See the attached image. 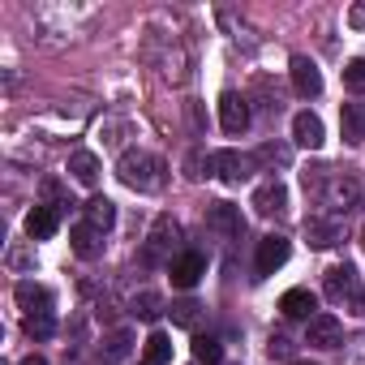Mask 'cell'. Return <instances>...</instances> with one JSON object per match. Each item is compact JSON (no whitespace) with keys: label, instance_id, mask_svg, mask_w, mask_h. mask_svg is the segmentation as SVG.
<instances>
[{"label":"cell","instance_id":"cell-8","mask_svg":"<svg viewBox=\"0 0 365 365\" xmlns=\"http://www.w3.org/2000/svg\"><path fill=\"white\" fill-rule=\"evenodd\" d=\"M305 344H309V348H339V344H344L339 318H335V314H314L309 327H305Z\"/></svg>","mask_w":365,"mask_h":365},{"label":"cell","instance_id":"cell-18","mask_svg":"<svg viewBox=\"0 0 365 365\" xmlns=\"http://www.w3.org/2000/svg\"><path fill=\"white\" fill-rule=\"evenodd\" d=\"M168 318H172V327H185V331H194V327L207 318V305H202V301H194V297H185V301H172V305H168Z\"/></svg>","mask_w":365,"mask_h":365},{"label":"cell","instance_id":"cell-4","mask_svg":"<svg viewBox=\"0 0 365 365\" xmlns=\"http://www.w3.org/2000/svg\"><path fill=\"white\" fill-rule=\"evenodd\" d=\"M168 275H172V288H194L202 275H207V258L198 254V250H185V254H176L172 262H168Z\"/></svg>","mask_w":365,"mask_h":365},{"label":"cell","instance_id":"cell-5","mask_svg":"<svg viewBox=\"0 0 365 365\" xmlns=\"http://www.w3.org/2000/svg\"><path fill=\"white\" fill-rule=\"evenodd\" d=\"M220 125H224V133H245L250 129V99L245 95H237V91H224L220 95Z\"/></svg>","mask_w":365,"mask_h":365},{"label":"cell","instance_id":"cell-21","mask_svg":"<svg viewBox=\"0 0 365 365\" xmlns=\"http://www.w3.org/2000/svg\"><path fill=\"white\" fill-rule=\"evenodd\" d=\"M86 224H91V228H99V232H108V228L116 224V202H112V198H103V194H95V198L86 202Z\"/></svg>","mask_w":365,"mask_h":365},{"label":"cell","instance_id":"cell-29","mask_svg":"<svg viewBox=\"0 0 365 365\" xmlns=\"http://www.w3.org/2000/svg\"><path fill=\"white\" fill-rule=\"evenodd\" d=\"M267 352H271V361H288V365H292V339H288V335H271Z\"/></svg>","mask_w":365,"mask_h":365},{"label":"cell","instance_id":"cell-28","mask_svg":"<svg viewBox=\"0 0 365 365\" xmlns=\"http://www.w3.org/2000/svg\"><path fill=\"white\" fill-rule=\"evenodd\" d=\"M344 86H348L352 95H365V56H356V61L344 65Z\"/></svg>","mask_w":365,"mask_h":365},{"label":"cell","instance_id":"cell-19","mask_svg":"<svg viewBox=\"0 0 365 365\" xmlns=\"http://www.w3.org/2000/svg\"><path fill=\"white\" fill-rule=\"evenodd\" d=\"M339 129H344V142L348 146H361L365 142V103H344Z\"/></svg>","mask_w":365,"mask_h":365},{"label":"cell","instance_id":"cell-27","mask_svg":"<svg viewBox=\"0 0 365 365\" xmlns=\"http://www.w3.org/2000/svg\"><path fill=\"white\" fill-rule=\"evenodd\" d=\"M22 327H26L31 339H52V335H56V318H52V314H35V318H26Z\"/></svg>","mask_w":365,"mask_h":365},{"label":"cell","instance_id":"cell-25","mask_svg":"<svg viewBox=\"0 0 365 365\" xmlns=\"http://www.w3.org/2000/svg\"><path fill=\"white\" fill-rule=\"evenodd\" d=\"M168 361H172V339L163 331H150V339H146V365H168Z\"/></svg>","mask_w":365,"mask_h":365},{"label":"cell","instance_id":"cell-15","mask_svg":"<svg viewBox=\"0 0 365 365\" xmlns=\"http://www.w3.org/2000/svg\"><path fill=\"white\" fill-rule=\"evenodd\" d=\"M69 245H73V254H78V258H99V254H103V232H99V228H91V224L82 220V224H73V228H69Z\"/></svg>","mask_w":365,"mask_h":365},{"label":"cell","instance_id":"cell-32","mask_svg":"<svg viewBox=\"0 0 365 365\" xmlns=\"http://www.w3.org/2000/svg\"><path fill=\"white\" fill-rule=\"evenodd\" d=\"M292 365H318V361H292Z\"/></svg>","mask_w":365,"mask_h":365},{"label":"cell","instance_id":"cell-3","mask_svg":"<svg viewBox=\"0 0 365 365\" xmlns=\"http://www.w3.org/2000/svg\"><path fill=\"white\" fill-rule=\"evenodd\" d=\"M288 254H292V241H288V237H279V232L262 237V241H258V254H254V271H258V279L275 275V271L288 262Z\"/></svg>","mask_w":365,"mask_h":365},{"label":"cell","instance_id":"cell-20","mask_svg":"<svg viewBox=\"0 0 365 365\" xmlns=\"http://www.w3.org/2000/svg\"><path fill=\"white\" fill-rule=\"evenodd\" d=\"M69 176L78 180V185H95V180H99V155L95 150H73L69 155Z\"/></svg>","mask_w":365,"mask_h":365},{"label":"cell","instance_id":"cell-30","mask_svg":"<svg viewBox=\"0 0 365 365\" xmlns=\"http://www.w3.org/2000/svg\"><path fill=\"white\" fill-rule=\"evenodd\" d=\"M339 348H344V365H365V335H356V339H348Z\"/></svg>","mask_w":365,"mask_h":365},{"label":"cell","instance_id":"cell-7","mask_svg":"<svg viewBox=\"0 0 365 365\" xmlns=\"http://www.w3.org/2000/svg\"><path fill=\"white\" fill-rule=\"evenodd\" d=\"M305 237H309L314 250H331V245H339V237H344V220H339V215H309V220H305Z\"/></svg>","mask_w":365,"mask_h":365},{"label":"cell","instance_id":"cell-1","mask_svg":"<svg viewBox=\"0 0 365 365\" xmlns=\"http://www.w3.org/2000/svg\"><path fill=\"white\" fill-rule=\"evenodd\" d=\"M116 176H120V185H129L138 194H159L168 185V163L138 146V150H125L116 159Z\"/></svg>","mask_w":365,"mask_h":365},{"label":"cell","instance_id":"cell-14","mask_svg":"<svg viewBox=\"0 0 365 365\" xmlns=\"http://www.w3.org/2000/svg\"><path fill=\"white\" fill-rule=\"evenodd\" d=\"M56 228H61V211L48 207V202H39V207L26 215V237H31V241H52Z\"/></svg>","mask_w":365,"mask_h":365},{"label":"cell","instance_id":"cell-31","mask_svg":"<svg viewBox=\"0 0 365 365\" xmlns=\"http://www.w3.org/2000/svg\"><path fill=\"white\" fill-rule=\"evenodd\" d=\"M22 365H48V361H43V356H26Z\"/></svg>","mask_w":365,"mask_h":365},{"label":"cell","instance_id":"cell-9","mask_svg":"<svg viewBox=\"0 0 365 365\" xmlns=\"http://www.w3.org/2000/svg\"><path fill=\"white\" fill-rule=\"evenodd\" d=\"M207 159H211V176L228 180V185H241V180L250 176V163H254V159H245V155H237V150H215V155H207Z\"/></svg>","mask_w":365,"mask_h":365},{"label":"cell","instance_id":"cell-23","mask_svg":"<svg viewBox=\"0 0 365 365\" xmlns=\"http://www.w3.org/2000/svg\"><path fill=\"white\" fill-rule=\"evenodd\" d=\"M194 361L220 365V361H224V344H220L215 335H194Z\"/></svg>","mask_w":365,"mask_h":365},{"label":"cell","instance_id":"cell-17","mask_svg":"<svg viewBox=\"0 0 365 365\" xmlns=\"http://www.w3.org/2000/svg\"><path fill=\"white\" fill-rule=\"evenodd\" d=\"M279 309L288 314V318H314V309H318V297L309 292V288H288L284 297H279Z\"/></svg>","mask_w":365,"mask_h":365},{"label":"cell","instance_id":"cell-10","mask_svg":"<svg viewBox=\"0 0 365 365\" xmlns=\"http://www.w3.org/2000/svg\"><path fill=\"white\" fill-rule=\"evenodd\" d=\"M288 73H292V86H297L301 99H318L322 95V73H318V65L309 56H292Z\"/></svg>","mask_w":365,"mask_h":365},{"label":"cell","instance_id":"cell-6","mask_svg":"<svg viewBox=\"0 0 365 365\" xmlns=\"http://www.w3.org/2000/svg\"><path fill=\"white\" fill-rule=\"evenodd\" d=\"M207 228L211 232H220V237H241L245 232V220H241V207H232V202H211L207 207Z\"/></svg>","mask_w":365,"mask_h":365},{"label":"cell","instance_id":"cell-22","mask_svg":"<svg viewBox=\"0 0 365 365\" xmlns=\"http://www.w3.org/2000/svg\"><path fill=\"white\" fill-rule=\"evenodd\" d=\"M129 314H133L138 322H155V318L163 314V297H159V292H138L133 305H129Z\"/></svg>","mask_w":365,"mask_h":365},{"label":"cell","instance_id":"cell-16","mask_svg":"<svg viewBox=\"0 0 365 365\" xmlns=\"http://www.w3.org/2000/svg\"><path fill=\"white\" fill-rule=\"evenodd\" d=\"M352 292H356V267L352 262H339V267H331L327 271V297L331 301H352Z\"/></svg>","mask_w":365,"mask_h":365},{"label":"cell","instance_id":"cell-11","mask_svg":"<svg viewBox=\"0 0 365 365\" xmlns=\"http://www.w3.org/2000/svg\"><path fill=\"white\" fill-rule=\"evenodd\" d=\"M250 207L258 215H284L288 211V190H284V180H262V185L254 190Z\"/></svg>","mask_w":365,"mask_h":365},{"label":"cell","instance_id":"cell-13","mask_svg":"<svg viewBox=\"0 0 365 365\" xmlns=\"http://www.w3.org/2000/svg\"><path fill=\"white\" fill-rule=\"evenodd\" d=\"M292 142H297V146H305V150H318V146L327 142L322 120H318L314 112H297V116H292Z\"/></svg>","mask_w":365,"mask_h":365},{"label":"cell","instance_id":"cell-12","mask_svg":"<svg viewBox=\"0 0 365 365\" xmlns=\"http://www.w3.org/2000/svg\"><path fill=\"white\" fill-rule=\"evenodd\" d=\"M14 297H18V305L26 309V318H35V314H52V305H56L52 288H43V284H31V279H22V284L14 288Z\"/></svg>","mask_w":365,"mask_h":365},{"label":"cell","instance_id":"cell-33","mask_svg":"<svg viewBox=\"0 0 365 365\" xmlns=\"http://www.w3.org/2000/svg\"><path fill=\"white\" fill-rule=\"evenodd\" d=\"M361 241H365V232H361Z\"/></svg>","mask_w":365,"mask_h":365},{"label":"cell","instance_id":"cell-2","mask_svg":"<svg viewBox=\"0 0 365 365\" xmlns=\"http://www.w3.org/2000/svg\"><path fill=\"white\" fill-rule=\"evenodd\" d=\"M176 241H180V224H176L172 215H159V220L150 224V237H146V254H142V262H146V267L172 262Z\"/></svg>","mask_w":365,"mask_h":365},{"label":"cell","instance_id":"cell-24","mask_svg":"<svg viewBox=\"0 0 365 365\" xmlns=\"http://www.w3.org/2000/svg\"><path fill=\"white\" fill-rule=\"evenodd\" d=\"M129 348H133V335L120 327V331H112V335H103V356L108 361H125L129 356Z\"/></svg>","mask_w":365,"mask_h":365},{"label":"cell","instance_id":"cell-26","mask_svg":"<svg viewBox=\"0 0 365 365\" xmlns=\"http://www.w3.org/2000/svg\"><path fill=\"white\" fill-rule=\"evenodd\" d=\"M288 146H279V142H262L258 150H254V163H267V168H288Z\"/></svg>","mask_w":365,"mask_h":365}]
</instances>
